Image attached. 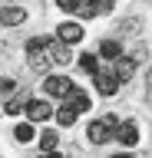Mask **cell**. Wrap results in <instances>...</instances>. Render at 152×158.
Listing matches in <instances>:
<instances>
[{
  "label": "cell",
  "instance_id": "18",
  "mask_svg": "<svg viewBox=\"0 0 152 158\" xmlns=\"http://www.w3.org/2000/svg\"><path fill=\"white\" fill-rule=\"evenodd\" d=\"M80 66L86 69L89 76H96V73H99V66H96V56H93V53H83V56H80Z\"/></svg>",
  "mask_w": 152,
  "mask_h": 158
},
{
  "label": "cell",
  "instance_id": "4",
  "mask_svg": "<svg viewBox=\"0 0 152 158\" xmlns=\"http://www.w3.org/2000/svg\"><path fill=\"white\" fill-rule=\"evenodd\" d=\"M50 115H53L50 102H43V99H30L27 102V118L30 122H43V118H50Z\"/></svg>",
  "mask_w": 152,
  "mask_h": 158
},
{
  "label": "cell",
  "instance_id": "13",
  "mask_svg": "<svg viewBox=\"0 0 152 158\" xmlns=\"http://www.w3.org/2000/svg\"><path fill=\"white\" fill-rule=\"evenodd\" d=\"M119 53H122V49H119L116 40H102V43H99V56L102 59H119Z\"/></svg>",
  "mask_w": 152,
  "mask_h": 158
},
{
  "label": "cell",
  "instance_id": "8",
  "mask_svg": "<svg viewBox=\"0 0 152 158\" xmlns=\"http://www.w3.org/2000/svg\"><path fill=\"white\" fill-rule=\"evenodd\" d=\"M116 138H119L126 148H132L136 142H139V128H136V122H122L119 132H116Z\"/></svg>",
  "mask_w": 152,
  "mask_h": 158
},
{
  "label": "cell",
  "instance_id": "6",
  "mask_svg": "<svg viewBox=\"0 0 152 158\" xmlns=\"http://www.w3.org/2000/svg\"><path fill=\"white\" fill-rule=\"evenodd\" d=\"M56 36H60L63 43H80L83 40V27L80 23H60V27H56Z\"/></svg>",
  "mask_w": 152,
  "mask_h": 158
},
{
  "label": "cell",
  "instance_id": "1",
  "mask_svg": "<svg viewBox=\"0 0 152 158\" xmlns=\"http://www.w3.org/2000/svg\"><path fill=\"white\" fill-rule=\"evenodd\" d=\"M116 132H119V122H116V115L96 118V122H89V128H86V135H89L93 145H106L109 138H116Z\"/></svg>",
  "mask_w": 152,
  "mask_h": 158
},
{
  "label": "cell",
  "instance_id": "14",
  "mask_svg": "<svg viewBox=\"0 0 152 158\" xmlns=\"http://www.w3.org/2000/svg\"><path fill=\"white\" fill-rule=\"evenodd\" d=\"M56 142H60V135H56V132H43L40 135V148H43V155H53V152H56Z\"/></svg>",
  "mask_w": 152,
  "mask_h": 158
},
{
  "label": "cell",
  "instance_id": "10",
  "mask_svg": "<svg viewBox=\"0 0 152 158\" xmlns=\"http://www.w3.org/2000/svg\"><path fill=\"white\" fill-rule=\"evenodd\" d=\"M0 20H3V27H17V23L27 20V10H20V7H3V10H0Z\"/></svg>",
  "mask_w": 152,
  "mask_h": 158
},
{
  "label": "cell",
  "instance_id": "19",
  "mask_svg": "<svg viewBox=\"0 0 152 158\" xmlns=\"http://www.w3.org/2000/svg\"><path fill=\"white\" fill-rule=\"evenodd\" d=\"M56 7H60V10H70V13H73V10H80V0H56Z\"/></svg>",
  "mask_w": 152,
  "mask_h": 158
},
{
  "label": "cell",
  "instance_id": "17",
  "mask_svg": "<svg viewBox=\"0 0 152 158\" xmlns=\"http://www.w3.org/2000/svg\"><path fill=\"white\" fill-rule=\"evenodd\" d=\"M13 138H17V142H30V138H33V125H30V122L17 125V128H13Z\"/></svg>",
  "mask_w": 152,
  "mask_h": 158
},
{
  "label": "cell",
  "instance_id": "15",
  "mask_svg": "<svg viewBox=\"0 0 152 158\" xmlns=\"http://www.w3.org/2000/svg\"><path fill=\"white\" fill-rule=\"evenodd\" d=\"M27 102H30V96H27V92H23V96H17V99H7L3 112H7V115H17L20 109H27Z\"/></svg>",
  "mask_w": 152,
  "mask_h": 158
},
{
  "label": "cell",
  "instance_id": "3",
  "mask_svg": "<svg viewBox=\"0 0 152 158\" xmlns=\"http://www.w3.org/2000/svg\"><path fill=\"white\" fill-rule=\"evenodd\" d=\"M93 79H96L99 96H116V89H119V76H116V73H106V69H99Z\"/></svg>",
  "mask_w": 152,
  "mask_h": 158
},
{
  "label": "cell",
  "instance_id": "7",
  "mask_svg": "<svg viewBox=\"0 0 152 158\" xmlns=\"http://www.w3.org/2000/svg\"><path fill=\"white\" fill-rule=\"evenodd\" d=\"M136 63H139L136 56H119V59H116V76H119V82H129V79H132Z\"/></svg>",
  "mask_w": 152,
  "mask_h": 158
},
{
  "label": "cell",
  "instance_id": "5",
  "mask_svg": "<svg viewBox=\"0 0 152 158\" xmlns=\"http://www.w3.org/2000/svg\"><path fill=\"white\" fill-rule=\"evenodd\" d=\"M112 7H116V0H93V3H83L80 7V17L93 20V17H99V13H109Z\"/></svg>",
  "mask_w": 152,
  "mask_h": 158
},
{
  "label": "cell",
  "instance_id": "9",
  "mask_svg": "<svg viewBox=\"0 0 152 158\" xmlns=\"http://www.w3.org/2000/svg\"><path fill=\"white\" fill-rule=\"evenodd\" d=\"M50 59H53V63H60V66H66V63L73 59V53L66 49V43H63L60 36H56V43H50Z\"/></svg>",
  "mask_w": 152,
  "mask_h": 158
},
{
  "label": "cell",
  "instance_id": "16",
  "mask_svg": "<svg viewBox=\"0 0 152 158\" xmlns=\"http://www.w3.org/2000/svg\"><path fill=\"white\" fill-rule=\"evenodd\" d=\"M53 36H33L30 43H27V53H43V49H50Z\"/></svg>",
  "mask_w": 152,
  "mask_h": 158
},
{
  "label": "cell",
  "instance_id": "2",
  "mask_svg": "<svg viewBox=\"0 0 152 158\" xmlns=\"http://www.w3.org/2000/svg\"><path fill=\"white\" fill-rule=\"evenodd\" d=\"M73 79H66V76H46L43 79V92H46V96H53V99H66L73 92Z\"/></svg>",
  "mask_w": 152,
  "mask_h": 158
},
{
  "label": "cell",
  "instance_id": "12",
  "mask_svg": "<svg viewBox=\"0 0 152 158\" xmlns=\"http://www.w3.org/2000/svg\"><path fill=\"white\" fill-rule=\"evenodd\" d=\"M76 115H80V112H76V109H73L70 102L56 109V122H60V125H73V122H76Z\"/></svg>",
  "mask_w": 152,
  "mask_h": 158
},
{
  "label": "cell",
  "instance_id": "20",
  "mask_svg": "<svg viewBox=\"0 0 152 158\" xmlns=\"http://www.w3.org/2000/svg\"><path fill=\"white\" fill-rule=\"evenodd\" d=\"M145 92H149V99H152V69H149V79H145Z\"/></svg>",
  "mask_w": 152,
  "mask_h": 158
},
{
  "label": "cell",
  "instance_id": "11",
  "mask_svg": "<svg viewBox=\"0 0 152 158\" xmlns=\"http://www.w3.org/2000/svg\"><path fill=\"white\" fill-rule=\"evenodd\" d=\"M66 102H70L76 112H89V106H93V102H89V96H86L83 89H73L70 96H66Z\"/></svg>",
  "mask_w": 152,
  "mask_h": 158
}]
</instances>
